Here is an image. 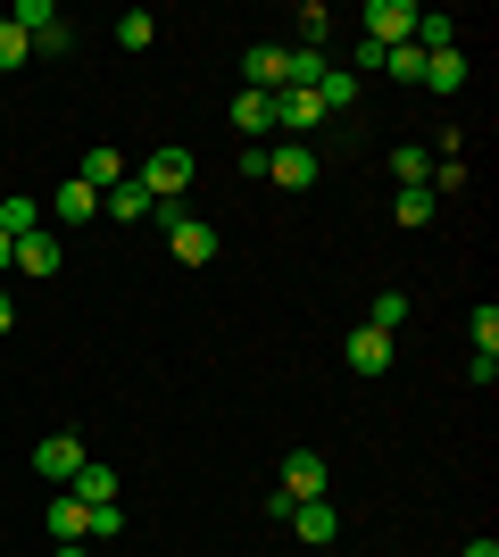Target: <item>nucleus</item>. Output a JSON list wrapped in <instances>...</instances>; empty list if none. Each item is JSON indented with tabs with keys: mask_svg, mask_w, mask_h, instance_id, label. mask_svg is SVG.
Wrapping results in <instances>:
<instances>
[{
	"mask_svg": "<svg viewBox=\"0 0 499 557\" xmlns=\"http://www.w3.org/2000/svg\"><path fill=\"white\" fill-rule=\"evenodd\" d=\"M75 499H84V508H109V499H117V474H109V466H100V458H84V466H75Z\"/></svg>",
	"mask_w": 499,
	"mask_h": 557,
	"instance_id": "obj_13",
	"label": "nucleus"
},
{
	"mask_svg": "<svg viewBox=\"0 0 499 557\" xmlns=\"http://www.w3.org/2000/svg\"><path fill=\"white\" fill-rule=\"evenodd\" d=\"M416 50H458V17L425 9V17H416Z\"/></svg>",
	"mask_w": 499,
	"mask_h": 557,
	"instance_id": "obj_21",
	"label": "nucleus"
},
{
	"mask_svg": "<svg viewBox=\"0 0 499 557\" xmlns=\"http://www.w3.org/2000/svg\"><path fill=\"white\" fill-rule=\"evenodd\" d=\"M241 75H250V92H284V42H259L241 59Z\"/></svg>",
	"mask_w": 499,
	"mask_h": 557,
	"instance_id": "obj_12",
	"label": "nucleus"
},
{
	"mask_svg": "<svg viewBox=\"0 0 499 557\" xmlns=\"http://www.w3.org/2000/svg\"><path fill=\"white\" fill-rule=\"evenodd\" d=\"M34 225H42V200H25V191H9V200H0V233H9V242H25Z\"/></svg>",
	"mask_w": 499,
	"mask_h": 557,
	"instance_id": "obj_17",
	"label": "nucleus"
},
{
	"mask_svg": "<svg viewBox=\"0 0 499 557\" xmlns=\"http://www.w3.org/2000/svg\"><path fill=\"white\" fill-rule=\"evenodd\" d=\"M84 524H92V508H84L75 491H59V499H50V541H84Z\"/></svg>",
	"mask_w": 499,
	"mask_h": 557,
	"instance_id": "obj_15",
	"label": "nucleus"
},
{
	"mask_svg": "<svg viewBox=\"0 0 499 557\" xmlns=\"http://www.w3.org/2000/svg\"><path fill=\"white\" fill-rule=\"evenodd\" d=\"M84 533H92V541H117V533H125V508H117V499H109V508H92V524H84Z\"/></svg>",
	"mask_w": 499,
	"mask_h": 557,
	"instance_id": "obj_28",
	"label": "nucleus"
},
{
	"mask_svg": "<svg viewBox=\"0 0 499 557\" xmlns=\"http://www.w3.org/2000/svg\"><path fill=\"white\" fill-rule=\"evenodd\" d=\"M159 225H166V242H175V258H184V267H209V258H216V225H209V216H191V209H175V200H159Z\"/></svg>",
	"mask_w": 499,
	"mask_h": 557,
	"instance_id": "obj_1",
	"label": "nucleus"
},
{
	"mask_svg": "<svg viewBox=\"0 0 499 557\" xmlns=\"http://www.w3.org/2000/svg\"><path fill=\"white\" fill-rule=\"evenodd\" d=\"M50 216H67V225H92V216H100V191L84 184V175H67V184L50 191Z\"/></svg>",
	"mask_w": 499,
	"mask_h": 557,
	"instance_id": "obj_9",
	"label": "nucleus"
},
{
	"mask_svg": "<svg viewBox=\"0 0 499 557\" xmlns=\"http://www.w3.org/2000/svg\"><path fill=\"white\" fill-rule=\"evenodd\" d=\"M466 84V59L458 50H425V92H458Z\"/></svg>",
	"mask_w": 499,
	"mask_h": 557,
	"instance_id": "obj_16",
	"label": "nucleus"
},
{
	"mask_svg": "<svg viewBox=\"0 0 499 557\" xmlns=\"http://www.w3.org/2000/svg\"><path fill=\"white\" fill-rule=\"evenodd\" d=\"M0 275H9V233H0Z\"/></svg>",
	"mask_w": 499,
	"mask_h": 557,
	"instance_id": "obj_34",
	"label": "nucleus"
},
{
	"mask_svg": "<svg viewBox=\"0 0 499 557\" xmlns=\"http://www.w3.org/2000/svg\"><path fill=\"white\" fill-rule=\"evenodd\" d=\"M316 92H275V125H284V141H309L316 134Z\"/></svg>",
	"mask_w": 499,
	"mask_h": 557,
	"instance_id": "obj_8",
	"label": "nucleus"
},
{
	"mask_svg": "<svg viewBox=\"0 0 499 557\" xmlns=\"http://www.w3.org/2000/svg\"><path fill=\"white\" fill-rule=\"evenodd\" d=\"M75 466H84V442H75V433H50V442L34 449V474H42V483H75Z\"/></svg>",
	"mask_w": 499,
	"mask_h": 557,
	"instance_id": "obj_6",
	"label": "nucleus"
},
{
	"mask_svg": "<svg viewBox=\"0 0 499 557\" xmlns=\"http://www.w3.org/2000/svg\"><path fill=\"white\" fill-rule=\"evenodd\" d=\"M350 75H383V50L366 42V34H358V42H350Z\"/></svg>",
	"mask_w": 499,
	"mask_h": 557,
	"instance_id": "obj_30",
	"label": "nucleus"
},
{
	"mask_svg": "<svg viewBox=\"0 0 499 557\" xmlns=\"http://www.w3.org/2000/svg\"><path fill=\"white\" fill-rule=\"evenodd\" d=\"M0 333H17V300L9 292H0Z\"/></svg>",
	"mask_w": 499,
	"mask_h": 557,
	"instance_id": "obj_31",
	"label": "nucleus"
},
{
	"mask_svg": "<svg viewBox=\"0 0 499 557\" xmlns=\"http://www.w3.org/2000/svg\"><path fill=\"white\" fill-rule=\"evenodd\" d=\"M466 333H475V358H499V308L491 300L475 308V325H466Z\"/></svg>",
	"mask_w": 499,
	"mask_h": 557,
	"instance_id": "obj_27",
	"label": "nucleus"
},
{
	"mask_svg": "<svg viewBox=\"0 0 499 557\" xmlns=\"http://www.w3.org/2000/svg\"><path fill=\"white\" fill-rule=\"evenodd\" d=\"M25 50H34V42H25V34H17V25H9V17H0V67H25Z\"/></svg>",
	"mask_w": 499,
	"mask_h": 557,
	"instance_id": "obj_29",
	"label": "nucleus"
},
{
	"mask_svg": "<svg viewBox=\"0 0 499 557\" xmlns=\"http://www.w3.org/2000/svg\"><path fill=\"white\" fill-rule=\"evenodd\" d=\"M291 533H300V541H333V533H341L333 499H291Z\"/></svg>",
	"mask_w": 499,
	"mask_h": 557,
	"instance_id": "obj_10",
	"label": "nucleus"
},
{
	"mask_svg": "<svg viewBox=\"0 0 499 557\" xmlns=\"http://www.w3.org/2000/svg\"><path fill=\"white\" fill-rule=\"evenodd\" d=\"M100 209H109V216H150L159 200H150V191L134 184V175H125V184H109V191H100Z\"/></svg>",
	"mask_w": 499,
	"mask_h": 557,
	"instance_id": "obj_18",
	"label": "nucleus"
},
{
	"mask_svg": "<svg viewBox=\"0 0 499 557\" xmlns=\"http://www.w3.org/2000/svg\"><path fill=\"white\" fill-rule=\"evenodd\" d=\"M433 209H441V200H433L425 184H408L400 200H391V225H433Z\"/></svg>",
	"mask_w": 499,
	"mask_h": 557,
	"instance_id": "obj_20",
	"label": "nucleus"
},
{
	"mask_svg": "<svg viewBox=\"0 0 499 557\" xmlns=\"http://www.w3.org/2000/svg\"><path fill=\"white\" fill-rule=\"evenodd\" d=\"M466 557H499V541H491V533H483V541H466Z\"/></svg>",
	"mask_w": 499,
	"mask_h": 557,
	"instance_id": "obj_32",
	"label": "nucleus"
},
{
	"mask_svg": "<svg viewBox=\"0 0 499 557\" xmlns=\"http://www.w3.org/2000/svg\"><path fill=\"white\" fill-rule=\"evenodd\" d=\"M59 258H67V242L50 225H34L25 242H9V267H17V275H59Z\"/></svg>",
	"mask_w": 499,
	"mask_h": 557,
	"instance_id": "obj_5",
	"label": "nucleus"
},
{
	"mask_svg": "<svg viewBox=\"0 0 499 557\" xmlns=\"http://www.w3.org/2000/svg\"><path fill=\"white\" fill-rule=\"evenodd\" d=\"M358 34H366L375 50L416 42V0H366V9H358Z\"/></svg>",
	"mask_w": 499,
	"mask_h": 557,
	"instance_id": "obj_2",
	"label": "nucleus"
},
{
	"mask_svg": "<svg viewBox=\"0 0 499 557\" xmlns=\"http://www.w3.org/2000/svg\"><path fill=\"white\" fill-rule=\"evenodd\" d=\"M284 499H325V458L316 449H291L284 458Z\"/></svg>",
	"mask_w": 499,
	"mask_h": 557,
	"instance_id": "obj_7",
	"label": "nucleus"
},
{
	"mask_svg": "<svg viewBox=\"0 0 499 557\" xmlns=\"http://www.w3.org/2000/svg\"><path fill=\"white\" fill-rule=\"evenodd\" d=\"M350 100H358V75L350 67H325V75H316V109H325V116L350 109Z\"/></svg>",
	"mask_w": 499,
	"mask_h": 557,
	"instance_id": "obj_19",
	"label": "nucleus"
},
{
	"mask_svg": "<svg viewBox=\"0 0 499 557\" xmlns=\"http://www.w3.org/2000/svg\"><path fill=\"white\" fill-rule=\"evenodd\" d=\"M266 175L284 191H309L316 175H325V159H316V141H284V150H266Z\"/></svg>",
	"mask_w": 499,
	"mask_h": 557,
	"instance_id": "obj_4",
	"label": "nucleus"
},
{
	"mask_svg": "<svg viewBox=\"0 0 499 557\" xmlns=\"http://www.w3.org/2000/svg\"><path fill=\"white\" fill-rule=\"evenodd\" d=\"M134 184H142L150 200H175V191L191 184V150H184V141H166V150H150V159H142V175H134Z\"/></svg>",
	"mask_w": 499,
	"mask_h": 557,
	"instance_id": "obj_3",
	"label": "nucleus"
},
{
	"mask_svg": "<svg viewBox=\"0 0 499 557\" xmlns=\"http://www.w3.org/2000/svg\"><path fill=\"white\" fill-rule=\"evenodd\" d=\"M350 367H358V374H383V367H391V333L350 325Z\"/></svg>",
	"mask_w": 499,
	"mask_h": 557,
	"instance_id": "obj_11",
	"label": "nucleus"
},
{
	"mask_svg": "<svg viewBox=\"0 0 499 557\" xmlns=\"http://www.w3.org/2000/svg\"><path fill=\"white\" fill-rule=\"evenodd\" d=\"M150 34H159L150 9H125V17H117V50H150Z\"/></svg>",
	"mask_w": 499,
	"mask_h": 557,
	"instance_id": "obj_26",
	"label": "nucleus"
},
{
	"mask_svg": "<svg viewBox=\"0 0 499 557\" xmlns=\"http://www.w3.org/2000/svg\"><path fill=\"white\" fill-rule=\"evenodd\" d=\"M59 557H84V541H59Z\"/></svg>",
	"mask_w": 499,
	"mask_h": 557,
	"instance_id": "obj_33",
	"label": "nucleus"
},
{
	"mask_svg": "<svg viewBox=\"0 0 499 557\" xmlns=\"http://www.w3.org/2000/svg\"><path fill=\"white\" fill-rule=\"evenodd\" d=\"M383 75H400V84H425V50H416V42L383 50Z\"/></svg>",
	"mask_w": 499,
	"mask_h": 557,
	"instance_id": "obj_25",
	"label": "nucleus"
},
{
	"mask_svg": "<svg viewBox=\"0 0 499 557\" xmlns=\"http://www.w3.org/2000/svg\"><path fill=\"white\" fill-rule=\"evenodd\" d=\"M391 175H400V191H408V184H425V175H433V150L400 141V150H391Z\"/></svg>",
	"mask_w": 499,
	"mask_h": 557,
	"instance_id": "obj_23",
	"label": "nucleus"
},
{
	"mask_svg": "<svg viewBox=\"0 0 499 557\" xmlns=\"http://www.w3.org/2000/svg\"><path fill=\"white\" fill-rule=\"evenodd\" d=\"M84 184H92V191L125 184V159H117V150H84Z\"/></svg>",
	"mask_w": 499,
	"mask_h": 557,
	"instance_id": "obj_22",
	"label": "nucleus"
},
{
	"mask_svg": "<svg viewBox=\"0 0 499 557\" xmlns=\"http://www.w3.org/2000/svg\"><path fill=\"white\" fill-rule=\"evenodd\" d=\"M366 325H375V333H400V325H408V292H375Z\"/></svg>",
	"mask_w": 499,
	"mask_h": 557,
	"instance_id": "obj_24",
	"label": "nucleus"
},
{
	"mask_svg": "<svg viewBox=\"0 0 499 557\" xmlns=\"http://www.w3.org/2000/svg\"><path fill=\"white\" fill-rule=\"evenodd\" d=\"M234 125H241L250 141L275 134V92H234Z\"/></svg>",
	"mask_w": 499,
	"mask_h": 557,
	"instance_id": "obj_14",
	"label": "nucleus"
}]
</instances>
